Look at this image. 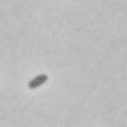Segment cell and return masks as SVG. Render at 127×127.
Wrapping results in <instances>:
<instances>
[{
  "mask_svg": "<svg viewBox=\"0 0 127 127\" xmlns=\"http://www.w3.org/2000/svg\"><path fill=\"white\" fill-rule=\"evenodd\" d=\"M45 82H47V74H38V76H34L29 82V87L31 89H36V87H40V85H44Z\"/></svg>",
  "mask_w": 127,
  "mask_h": 127,
  "instance_id": "1",
  "label": "cell"
}]
</instances>
